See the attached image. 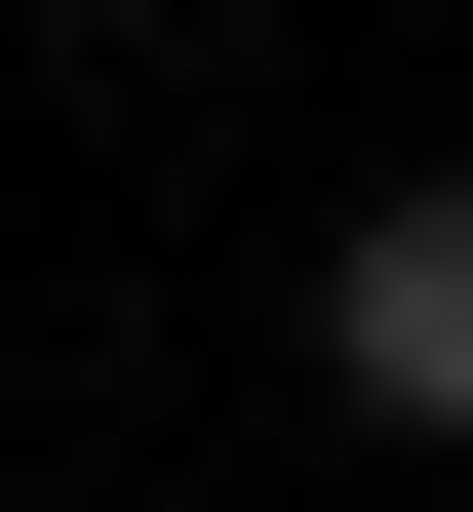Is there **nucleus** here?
<instances>
[{
	"label": "nucleus",
	"mask_w": 473,
	"mask_h": 512,
	"mask_svg": "<svg viewBox=\"0 0 473 512\" xmlns=\"http://www.w3.org/2000/svg\"><path fill=\"white\" fill-rule=\"evenodd\" d=\"M316 355H355V434H473V197H355Z\"/></svg>",
	"instance_id": "f257e3e1"
},
{
	"label": "nucleus",
	"mask_w": 473,
	"mask_h": 512,
	"mask_svg": "<svg viewBox=\"0 0 473 512\" xmlns=\"http://www.w3.org/2000/svg\"><path fill=\"white\" fill-rule=\"evenodd\" d=\"M79 40H158V0H79Z\"/></svg>",
	"instance_id": "f03ea898"
}]
</instances>
